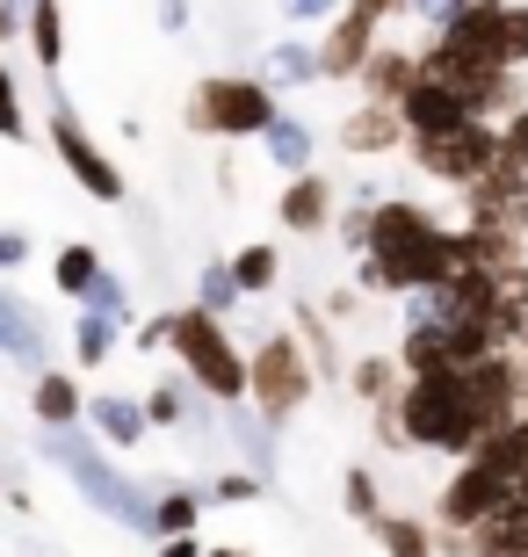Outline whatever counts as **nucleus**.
<instances>
[{
  "label": "nucleus",
  "mask_w": 528,
  "mask_h": 557,
  "mask_svg": "<svg viewBox=\"0 0 528 557\" xmlns=\"http://www.w3.org/2000/svg\"><path fill=\"white\" fill-rule=\"evenodd\" d=\"M29 8H37V0H0V44L29 37Z\"/></svg>",
  "instance_id": "42"
},
{
  "label": "nucleus",
  "mask_w": 528,
  "mask_h": 557,
  "mask_svg": "<svg viewBox=\"0 0 528 557\" xmlns=\"http://www.w3.org/2000/svg\"><path fill=\"white\" fill-rule=\"evenodd\" d=\"M500 138H507V145H514V152H528V102H521V109H514L507 124H500Z\"/></svg>",
  "instance_id": "48"
},
{
  "label": "nucleus",
  "mask_w": 528,
  "mask_h": 557,
  "mask_svg": "<svg viewBox=\"0 0 528 557\" xmlns=\"http://www.w3.org/2000/svg\"><path fill=\"white\" fill-rule=\"evenodd\" d=\"M0 138H8V145H22V138H29V109H22V81L8 73V65H0Z\"/></svg>",
  "instance_id": "37"
},
{
  "label": "nucleus",
  "mask_w": 528,
  "mask_h": 557,
  "mask_svg": "<svg viewBox=\"0 0 528 557\" xmlns=\"http://www.w3.org/2000/svg\"><path fill=\"white\" fill-rule=\"evenodd\" d=\"M22 261H29V232H22V225H0V283H8Z\"/></svg>",
  "instance_id": "40"
},
{
  "label": "nucleus",
  "mask_w": 528,
  "mask_h": 557,
  "mask_svg": "<svg viewBox=\"0 0 528 557\" xmlns=\"http://www.w3.org/2000/svg\"><path fill=\"white\" fill-rule=\"evenodd\" d=\"M521 370H528V341H521Z\"/></svg>",
  "instance_id": "51"
},
{
  "label": "nucleus",
  "mask_w": 528,
  "mask_h": 557,
  "mask_svg": "<svg viewBox=\"0 0 528 557\" xmlns=\"http://www.w3.org/2000/svg\"><path fill=\"white\" fill-rule=\"evenodd\" d=\"M123 348V333L109 326V319H95V311H81L73 319V362H81V376H95V370H109V355Z\"/></svg>",
  "instance_id": "31"
},
{
  "label": "nucleus",
  "mask_w": 528,
  "mask_h": 557,
  "mask_svg": "<svg viewBox=\"0 0 528 557\" xmlns=\"http://www.w3.org/2000/svg\"><path fill=\"white\" fill-rule=\"evenodd\" d=\"M275 8H283V22H333L347 0H275Z\"/></svg>",
  "instance_id": "41"
},
{
  "label": "nucleus",
  "mask_w": 528,
  "mask_h": 557,
  "mask_svg": "<svg viewBox=\"0 0 528 557\" xmlns=\"http://www.w3.org/2000/svg\"><path fill=\"white\" fill-rule=\"evenodd\" d=\"M500 59H507V73L528 65V0H507V15H500Z\"/></svg>",
  "instance_id": "36"
},
{
  "label": "nucleus",
  "mask_w": 528,
  "mask_h": 557,
  "mask_svg": "<svg viewBox=\"0 0 528 557\" xmlns=\"http://www.w3.org/2000/svg\"><path fill=\"white\" fill-rule=\"evenodd\" d=\"M470 557H528V499H507L500 515L470 529Z\"/></svg>",
  "instance_id": "22"
},
{
  "label": "nucleus",
  "mask_w": 528,
  "mask_h": 557,
  "mask_svg": "<svg viewBox=\"0 0 528 557\" xmlns=\"http://www.w3.org/2000/svg\"><path fill=\"white\" fill-rule=\"evenodd\" d=\"M224 434H232V449L246 456V471H275V428H268L261 413H254V406H232V413H224Z\"/></svg>",
  "instance_id": "26"
},
{
  "label": "nucleus",
  "mask_w": 528,
  "mask_h": 557,
  "mask_svg": "<svg viewBox=\"0 0 528 557\" xmlns=\"http://www.w3.org/2000/svg\"><path fill=\"white\" fill-rule=\"evenodd\" d=\"M44 138H51V160L81 182V196H95V203H131V182H123V166L109 160V145L95 138V131L73 116V102H51V124H44Z\"/></svg>",
  "instance_id": "7"
},
{
  "label": "nucleus",
  "mask_w": 528,
  "mask_h": 557,
  "mask_svg": "<svg viewBox=\"0 0 528 557\" xmlns=\"http://www.w3.org/2000/svg\"><path fill=\"white\" fill-rule=\"evenodd\" d=\"M500 15H507V0H478V8H456V15L434 29V51L456 65H470V73H507V59H500Z\"/></svg>",
  "instance_id": "10"
},
{
  "label": "nucleus",
  "mask_w": 528,
  "mask_h": 557,
  "mask_svg": "<svg viewBox=\"0 0 528 557\" xmlns=\"http://www.w3.org/2000/svg\"><path fill=\"white\" fill-rule=\"evenodd\" d=\"M413 15H420V22H427V29H442V22H449V15H456V0H413Z\"/></svg>",
  "instance_id": "47"
},
{
  "label": "nucleus",
  "mask_w": 528,
  "mask_h": 557,
  "mask_svg": "<svg viewBox=\"0 0 528 557\" xmlns=\"http://www.w3.org/2000/svg\"><path fill=\"white\" fill-rule=\"evenodd\" d=\"M167 355L182 362V376L218 406V413L246 406V348L232 341L224 319H210L204 305H174V341H167Z\"/></svg>",
  "instance_id": "4"
},
{
  "label": "nucleus",
  "mask_w": 528,
  "mask_h": 557,
  "mask_svg": "<svg viewBox=\"0 0 528 557\" xmlns=\"http://www.w3.org/2000/svg\"><path fill=\"white\" fill-rule=\"evenodd\" d=\"M109 275V261H102V247L95 239H65L59 253H51V289H59L65 305H87V289Z\"/></svg>",
  "instance_id": "21"
},
{
  "label": "nucleus",
  "mask_w": 528,
  "mask_h": 557,
  "mask_svg": "<svg viewBox=\"0 0 528 557\" xmlns=\"http://www.w3.org/2000/svg\"><path fill=\"white\" fill-rule=\"evenodd\" d=\"M29 413H37L44 434H59V428H87V392H81V376L73 370H37L29 376Z\"/></svg>",
  "instance_id": "17"
},
{
  "label": "nucleus",
  "mask_w": 528,
  "mask_h": 557,
  "mask_svg": "<svg viewBox=\"0 0 528 557\" xmlns=\"http://www.w3.org/2000/svg\"><path fill=\"white\" fill-rule=\"evenodd\" d=\"M341 507H347V521L377 529V515H384V485H377V471H369V463H347V478H341Z\"/></svg>",
  "instance_id": "33"
},
{
  "label": "nucleus",
  "mask_w": 528,
  "mask_h": 557,
  "mask_svg": "<svg viewBox=\"0 0 528 557\" xmlns=\"http://www.w3.org/2000/svg\"><path fill=\"white\" fill-rule=\"evenodd\" d=\"M311 398H319V370H311L305 341L297 326H268L254 348H246V406L268 420V428L283 434L290 420L305 413Z\"/></svg>",
  "instance_id": "5"
},
{
  "label": "nucleus",
  "mask_w": 528,
  "mask_h": 557,
  "mask_svg": "<svg viewBox=\"0 0 528 557\" xmlns=\"http://www.w3.org/2000/svg\"><path fill=\"white\" fill-rule=\"evenodd\" d=\"M232 275H240L246 297H268V289L283 283V247H275V239H254V247H240V253H232Z\"/></svg>",
  "instance_id": "30"
},
{
  "label": "nucleus",
  "mask_w": 528,
  "mask_h": 557,
  "mask_svg": "<svg viewBox=\"0 0 528 557\" xmlns=\"http://www.w3.org/2000/svg\"><path fill=\"white\" fill-rule=\"evenodd\" d=\"M29 51H37V65L59 81V65H65V8L59 0H37V8H29Z\"/></svg>",
  "instance_id": "29"
},
{
  "label": "nucleus",
  "mask_w": 528,
  "mask_h": 557,
  "mask_svg": "<svg viewBox=\"0 0 528 557\" xmlns=\"http://www.w3.org/2000/svg\"><path fill=\"white\" fill-rule=\"evenodd\" d=\"M167 341H174V311H160V319H145V326H138V348L145 355H160Z\"/></svg>",
  "instance_id": "44"
},
{
  "label": "nucleus",
  "mask_w": 528,
  "mask_h": 557,
  "mask_svg": "<svg viewBox=\"0 0 528 557\" xmlns=\"http://www.w3.org/2000/svg\"><path fill=\"white\" fill-rule=\"evenodd\" d=\"M413 81H420V51H413V44H377V51H369V65L363 73H355V95H363V102H384V109H398L413 95Z\"/></svg>",
  "instance_id": "14"
},
{
  "label": "nucleus",
  "mask_w": 528,
  "mask_h": 557,
  "mask_svg": "<svg viewBox=\"0 0 528 557\" xmlns=\"http://www.w3.org/2000/svg\"><path fill=\"white\" fill-rule=\"evenodd\" d=\"M369 210H377V203H347L341 210V247H355V261L369 253Z\"/></svg>",
  "instance_id": "38"
},
{
  "label": "nucleus",
  "mask_w": 528,
  "mask_h": 557,
  "mask_svg": "<svg viewBox=\"0 0 528 557\" xmlns=\"http://www.w3.org/2000/svg\"><path fill=\"white\" fill-rule=\"evenodd\" d=\"M0 355H8V362H22L29 376L51 370V319H37V305H29V297H15L8 283H0Z\"/></svg>",
  "instance_id": "13"
},
{
  "label": "nucleus",
  "mask_w": 528,
  "mask_h": 557,
  "mask_svg": "<svg viewBox=\"0 0 528 557\" xmlns=\"http://www.w3.org/2000/svg\"><path fill=\"white\" fill-rule=\"evenodd\" d=\"M398 145H413L398 109H384V102H355V109L341 116V152H355V160H384V152H398Z\"/></svg>",
  "instance_id": "16"
},
{
  "label": "nucleus",
  "mask_w": 528,
  "mask_h": 557,
  "mask_svg": "<svg viewBox=\"0 0 528 557\" xmlns=\"http://www.w3.org/2000/svg\"><path fill=\"white\" fill-rule=\"evenodd\" d=\"M341 218V188H333V174H290L283 196H275V225L290 232V239H319L326 225Z\"/></svg>",
  "instance_id": "11"
},
{
  "label": "nucleus",
  "mask_w": 528,
  "mask_h": 557,
  "mask_svg": "<svg viewBox=\"0 0 528 557\" xmlns=\"http://www.w3.org/2000/svg\"><path fill=\"white\" fill-rule=\"evenodd\" d=\"M196 305H204L210 319H232V311L246 305V289H240V275H232V261H204V269H196Z\"/></svg>",
  "instance_id": "32"
},
{
  "label": "nucleus",
  "mask_w": 528,
  "mask_h": 557,
  "mask_svg": "<svg viewBox=\"0 0 528 557\" xmlns=\"http://www.w3.org/2000/svg\"><path fill=\"white\" fill-rule=\"evenodd\" d=\"M268 87H275V95H283V87H319V44H305V37L268 44Z\"/></svg>",
  "instance_id": "27"
},
{
  "label": "nucleus",
  "mask_w": 528,
  "mask_h": 557,
  "mask_svg": "<svg viewBox=\"0 0 528 557\" xmlns=\"http://www.w3.org/2000/svg\"><path fill=\"white\" fill-rule=\"evenodd\" d=\"M398 384H406L398 355H363V362H347V392L363 398V406H391V398H398Z\"/></svg>",
  "instance_id": "28"
},
{
  "label": "nucleus",
  "mask_w": 528,
  "mask_h": 557,
  "mask_svg": "<svg viewBox=\"0 0 528 557\" xmlns=\"http://www.w3.org/2000/svg\"><path fill=\"white\" fill-rule=\"evenodd\" d=\"M283 116V95L268 87V73H204V81L188 87V109L182 124L196 138H261L268 124Z\"/></svg>",
  "instance_id": "6"
},
{
  "label": "nucleus",
  "mask_w": 528,
  "mask_h": 557,
  "mask_svg": "<svg viewBox=\"0 0 528 557\" xmlns=\"http://www.w3.org/2000/svg\"><path fill=\"white\" fill-rule=\"evenodd\" d=\"M160 29H167V37H182V29H188V0H160Z\"/></svg>",
  "instance_id": "49"
},
{
  "label": "nucleus",
  "mask_w": 528,
  "mask_h": 557,
  "mask_svg": "<svg viewBox=\"0 0 528 557\" xmlns=\"http://www.w3.org/2000/svg\"><path fill=\"white\" fill-rule=\"evenodd\" d=\"M145 413H152V428H210L218 406H210L188 376H160V384L145 392Z\"/></svg>",
  "instance_id": "20"
},
{
  "label": "nucleus",
  "mask_w": 528,
  "mask_h": 557,
  "mask_svg": "<svg viewBox=\"0 0 528 557\" xmlns=\"http://www.w3.org/2000/svg\"><path fill=\"white\" fill-rule=\"evenodd\" d=\"M384 44V29L369 15H355V8H341V15L319 29V81H347L355 87V73L369 65V51Z\"/></svg>",
  "instance_id": "12"
},
{
  "label": "nucleus",
  "mask_w": 528,
  "mask_h": 557,
  "mask_svg": "<svg viewBox=\"0 0 528 557\" xmlns=\"http://www.w3.org/2000/svg\"><path fill=\"white\" fill-rule=\"evenodd\" d=\"M261 493H268V478H261V471H246V463H232V471H218V478L204 485L210 507H254Z\"/></svg>",
  "instance_id": "34"
},
{
  "label": "nucleus",
  "mask_w": 528,
  "mask_h": 557,
  "mask_svg": "<svg viewBox=\"0 0 528 557\" xmlns=\"http://www.w3.org/2000/svg\"><path fill=\"white\" fill-rule=\"evenodd\" d=\"M261 152H268V166H275L283 182H290V174H311V166H319V131L283 109V116L261 131Z\"/></svg>",
  "instance_id": "19"
},
{
  "label": "nucleus",
  "mask_w": 528,
  "mask_h": 557,
  "mask_svg": "<svg viewBox=\"0 0 528 557\" xmlns=\"http://www.w3.org/2000/svg\"><path fill=\"white\" fill-rule=\"evenodd\" d=\"M507 499H514V478L500 471L492 456H464V463L449 471V485L434 493V529H464L470 536V529L486 515H500Z\"/></svg>",
  "instance_id": "9"
},
{
  "label": "nucleus",
  "mask_w": 528,
  "mask_h": 557,
  "mask_svg": "<svg viewBox=\"0 0 528 557\" xmlns=\"http://www.w3.org/2000/svg\"><path fill=\"white\" fill-rule=\"evenodd\" d=\"M456 275V225H442L413 196H377L369 210V253L355 261V283L377 297H420V289Z\"/></svg>",
  "instance_id": "1"
},
{
  "label": "nucleus",
  "mask_w": 528,
  "mask_h": 557,
  "mask_svg": "<svg viewBox=\"0 0 528 557\" xmlns=\"http://www.w3.org/2000/svg\"><path fill=\"white\" fill-rule=\"evenodd\" d=\"M398 116H406V138H434V131H456V124H478V116H464V102L449 95L442 81H413V95L398 102Z\"/></svg>",
  "instance_id": "18"
},
{
  "label": "nucleus",
  "mask_w": 528,
  "mask_h": 557,
  "mask_svg": "<svg viewBox=\"0 0 528 557\" xmlns=\"http://www.w3.org/2000/svg\"><path fill=\"white\" fill-rule=\"evenodd\" d=\"M87 434L123 456V449H138L145 434H152V413H145V398H131V392H95L87 398Z\"/></svg>",
  "instance_id": "15"
},
{
  "label": "nucleus",
  "mask_w": 528,
  "mask_h": 557,
  "mask_svg": "<svg viewBox=\"0 0 528 557\" xmlns=\"http://www.w3.org/2000/svg\"><path fill=\"white\" fill-rule=\"evenodd\" d=\"M297 341H305L311 370H319V384H347L341 370V341H333V319H326L319 305H297Z\"/></svg>",
  "instance_id": "24"
},
{
  "label": "nucleus",
  "mask_w": 528,
  "mask_h": 557,
  "mask_svg": "<svg viewBox=\"0 0 528 557\" xmlns=\"http://www.w3.org/2000/svg\"><path fill=\"white\" fill-rule=\"evenodd\" d=\"M152 557H210V543L204 536H167V543H152Z\"/></svg>",
  "instance_id": "46"
},
{
  "label": "nucleus",
  "mask_w": 528,
  "mask_h": 557,
  "mask_svg": "<svg viewBox=\"0 0 528 557\" xmlns=\"http://www.w3.org/2000/svg\"><path fill=\"white\" fill-rule=\"evenodd\" d=\"M369 428H377V449H406V428H398V398H391V406H369Z\"/></svg>",
  "instance_id": "39"
},
{
  "label": "nucleus",
  "mask_w": 528,
  "mask_h": 557,
  "mask_svg": "<svg viewBox=\"0 0 528 557\" xmlns=\"http://www.w3.org/2000/svg\"><path fill=\"white\" fill-rule=\"evenodd\" d=\"M319 311H326V319H333V326H341V319H355V311H363V289H326V297H319Z\"/></svg>",
  "instance_id": "43"
},
{
  "label": "nucleus",
  "mask_w": 528,
  "mask_h": 557,
  "mask_svg": "<svg viewBox=\"0 0 528 557\" xmlns=\"http://www.w3.org/2000/svg\"><path fill=\"white\" fill-rule=\"evenodd\" d=\"M81 311H95V319H109V326H116V333H123V326H131V283H123V275H116V269H109V275H102V283L87 289V305H81Z\"/></svg>",
  "instance_id": "35"
},
{
  "label": "nucleus",
  "mask_w": 528,
  "mask_h": 557,
  "mask_svg": "<svg viewBox=\"0 0 528 557\" xmlns=\"http://www.w3.org/2000/svg\"><path fill=\"white\" fill-rule=\"evenodd\" d=\"M204 507L210 499L196 493V485H152V543L196 536V529H204Z\"/></svg>",
  "instance_id": "23"
},
{
  "label": "nucleus",
  "mask_w": 528,
  "mask_h": 557,
  "mask_svg": "<svg viewBox=\"0 0 528 557\" xmlns=\"http://www.w3.org/2000/svg\"><path fill=\"white\" fill-rule=\"evenodd\" d=\"M347 8H355V15H369L377 29H384L391 15H413V0H347Z\"/></svg>",
  "instance_id": "45"
},
{
  "label": "nucleus",
  "mask_w": 528,
  "mask_h": 557,
  "mask_svg": "<svg viewBox=\"0 0 528 557\" xmlns=\"http://www.w3.org/2000/svg\"><path fill=\"white\" fill-rule=\"evenodd\" d=\"M406 160L420 166L427 182L470 196V188L486 182V166L500 160V124H456V131H434V138H413Z\"/></svg>",
  "instance_id": "8"
},
{
  "label": "nucleus",
  "mask_w": 528,
  "mask_h": 557,
  "mask_svg": "<svg viewBox=\"0 0 528 557\" xmlns=\"http://www.w3.org/2000/svg\"><path fill=\"white\" fill-rule=\"evenodd\" d=\"M369 536H377L384 557H442V550H434V521H420V515H391V507H384Z\"/></svg>",
  "instance_id": "25"
},
{
  "label": "nucleus",
  "mask_w": 528,
  "mask_h": 557,
  "mask_svg": "<svg viewBox=\"0 0 528 557\" xmlns=\"http://www.w3.org/2000/svg\"><path fill=\"white\" fill-rule=\"evenodd\" d=\"M210 557H254L246 543H210Z\"/></svg>",
  "instance_id": "50"
},
{
  "label": "nucleus",
  "mask_w": 528,
  "mask_h": 557,
  "mask_svg": "<svg viewBox=\"0 0 528 557\" xmlns=\"http://www.w3.org/2000/svg\"><path fill=\"white\" fill-rule=\"evenodd\" d=\"M44 456L81 485V499L95 507V515H109L116 529H131V536L152 543V485H138V478L123 471L116 449H102L87 428H59V434H44Z\"/></svg>",
  "instance_id": "2"
},
{
  "label": "nucleus",
  "mask_w": 528,
  "mask_h": 557,
  "mask_svg": "<svg viewBox=\"0 0 528 557\" xmlns=\"http://www.w3.org/2000/svg\"><path fill=\"white\" fill-rule=\"evenodd\" d=\"M398 428H406V449H434L449 463L478 456V420H470V398H464V370H442V376H406L398 384Z\"/></svg>",
  "instance_id": "3"
}]
</instances>
